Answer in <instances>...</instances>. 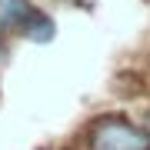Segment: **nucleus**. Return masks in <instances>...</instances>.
Masks as SVG:
<instances>
[{
	"instance_id": "f03ea898",
	"label": "nucleus",
	"mask_w": 150,
	"mask_h": 150,
	"mask_svg": "<svg viewBox=\"0 0 150 150\" xmlns=\"http://www.w3.org/2000/svg\"><path fill=\"white\" fill-rule=\"evenodd\" d=\"M37 7L30 0H0V37H10V33H23L27 20L33 17Z\"/></svg>"
},
{
	"instance_id": "20e7f679",
	"label": "nucleus",
	"mask_w": 150,
	"mask_h": 150,
	"mask_svg": "<svg viewBox=\"0 0 150 150\" xmlns=\"http://www.w3.org/2000/svg\"><path fill=\"white\" fill-rule=\"evenodd\" d=\"M144 127H147V130H150V110H147V113H144Z\"/></svg>"
},
{
	"instance_id": "f257e3e1",
	"label": "nucleus",
	"mask_w": 150,
	"mask_h": 150,
	"mask_svg": "<svg viewBox=\"0 0 150 150\" xmlns=\"http://www.w3.org/2000/svg\"><path fill=\"white\" fill-rule=\"evenodd\" d=\"M87 150H150V130L127 117H100L90 127Z\"/></svg>"
},
{
	"instance_id": "39448f33",
	"label": "nucleus",
	"mask_w": 150,
	"mask_h": 150,
	"mask_svg": "<svg viewBox=\"0 0 150 150\" xmlns=\"http://www.w3.org/2000/svg\"><path fill=\"white\" fill-rule=\"evenodd\" d=\"M0 64H4V47H0Z\"/></svg>"
},
{
	"instance_id": "7ed1b4c3",
	"label": "nucleus",
	"mask_w": 150,
	"mask_h": 150,
	"mask_svg": "<svg viewBox=\"0 0 150 150\" xmlns=\"http://www.w3.org/2000/svg\"><path fill=\"white\" fill-rule=\"evenodd\" d=\"M23 37H27L30 43H50V40L57 37L54 17H47L43 10H33V17L27 20V27H23Z\"/></svg>"
}]
</instances>
